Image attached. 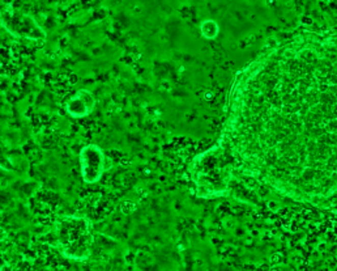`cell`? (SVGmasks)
<instances>
[{"label":"cell","mask_w":337,"mask_h":271,"mask_svg":"<svg viewBox=\"0 0 337 271\" xmlns=\"http://www.w3.org/2000/svg\"><path fill=\"white\" fill-rule=\"evenodd\" d=\"M289 126L297 191L320 207L337 205V33L301 37L290 50Z\"/></svg>","instance_id":"obj_1"}]
</instances>
